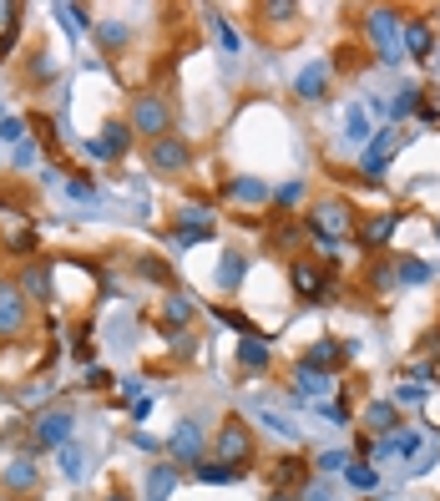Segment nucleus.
Returning <instances> with one entry per match:
<instances>
[{
  "label": "nucleus",
  "instance_id": "22",
  "mask_svg": "<svg viewBox=\"0 0 440 501\" xmlns=\"http://www.w3.org/2000/svg\"><path fill=\"white\" fill-rule=\"evenodd\" d=\"M158 324H162V329H183V324H192V299H188V294H167V299H162Z\"/></svg>",
  "mask_w": 440,
  "mask_h": 501
},
{
  "label": "nucleus",
  "instance_id": "37",
  "mask_svg": "<svg viewBox=\"0 0 440 501\" xmlns=\"http://www.w3.org/2000/svg\"><path fill=\"white\" fill-rule=\"evenodd\" d=\"M96 36H102V46L107 51H117L126 41V26H117V21H107V26H96Z\"/></svg>",
  "mask_w": 440,
  "mask_h": 501
},
{
  "label": "nucleus",
  "instance_id": "2",
  "mask_svg": "<svg viewBox=\"0 0 440 501\" xmlns=\"http://www.w3.org/2000/svg\"><path fill=\"white\" fill-rule=\"evenodd\" d=\"M349 223H354V208L345 198H324V203L309 208V234H314V243L324 253H334L339 238H349Z\"/></svg>",
  "mask_w": 440,
  "mask_h": 501
},
{
  "label": "nucleus",
  "instance_id": "29",
  "mask_svg": "<svg viewBox=\"0 0 440 501\" xmlns=\"http://www.w3.org/2000/svg\"><path fill=\"white\" fill-rule=\"evenodd\" d=\"M208 21H213V36H218V46L228 51V56H233V51H243V41H238V31L228 26V21H223V16H208Z\"/></svg>",
  "mask_w": 440,
  "mask_h": 501
},
{
  "label": "nucleus",
  "instance_id": "25",
  "mask_svg": "<svg viewBox=\"0 0 440 501\" xmlns=\"http://www.w3.org/2000/svg\"><path fill=\"white\" fill-rule=\"evenodd\" d=\"M228 198H233V203H264L268 188L258 177H233V183H228Z\"/></svg>",
  "mask_w": 440,
  "mask_h": 501
},
{
  "label": "nucleus",
  "instance_id": "7",
  "mask_svg": "<svg viewBox=\"0 0 440 501\" xmlns=\"http://www.w3.org/2000/svg\"><path fill=\"white\" fill-rule=\"evenodd\" d=\"M203 451H208L203 425L198 421H177V431L167 436V456H173L177 466H203Z\"/></svg>",
  "mask_w": 440,
  "mask_h": 501
},
{
  "label": "nucleus",
  "instance_id": "33",
  "mask_svg": "<svg viewBox=\"0 0 440 501\" xmlns=\"http://www.w3.org/2000/svg\"><path fill=\"white\" fill-rule=\"evenodd\" d=\"M137 274H142V279H152V283H167V279H173V268H167V264H162V259H152V253H147V259H137Z\"/></svg>",
  "mask_w": 440,
  "mask_h": 501
},
{
  "label": "nucleus",
  "instance_id": "24",
  "mask_svg": "<svg viewBox=\"0 0 440 501\" xmlns=\"http://www.w3.org/2000/svg\"><path fill=\"white\" fill-rule=\"evenodd\" d=\"M177 486V466H152L147 471V491H152V501H167Z\"/></svg>",
  "mask_w": 440,
  "mask_h": 501
},
{
  "label": "nucleus",
  "instance_id": "46",
  "mask_svg": "<svg viewBox=\"0 0 440 501\" xmlns=\"http://www.w3.org/2000/svg\"><path fill=\"white\" fill-rule=\"evenodd\" d=\"M16 162H20V168H31V162H36V147H31V142H20V147H16Z\"/></svg>",
  "mask_w": 440,
  "mask_h": 501
},
{
  "label": "nucleus",
  "instance_id": "21",
  "mask_svg": "<svg viewBox=\"0 0 440 501\" xmlns=\"http://www.w3.org/2000/svg\"><path fill=\"white\" fill-rule=\"evenodd\" d=\"M268 360H273V355H268V340H264V334L238 340V365H243V370H253V375H258V370H268Z\"/></svg>",
  "mask_w": 440,
  "mask_h": 501
},
{
  "label": "nucleus",
  "instance_id": "45",
  "mask_svg": "<svg viewBox=\"0 0 440 501\" xmlns=\"http://www.w3.org/2000/svg\"><path fill=\"white\" fill-rule=\"evenodd\" d=\"M16 16H20V5H0V26L5 31H16Z\"/></svg>",
  "mask_w": 440,
  "mask_h": 501
},
{
  "label": "nucleus",
  "instance_id": "10",
  "mask_svg": "<svg viewBox=\"0 0 440 501\" xmlns=\"http://www.w3.org/2000/svg\"><path fill=\"white\" fill-rule=\"evenodd\" d=\"M188 162H192V147L183 137H173V132H167V137L152 142V168H158V173H183Z\"/></svg>",
  "mask_w": 440,
  "mask_h": 501
},
{
  "label": "nucleus",
  "instance_id": "18",
  "mask_svg": "<svg viewBox=\"0 0 440 501\" xmlns=\"http://www.w3.org/2000/svg\"><path fill=\"white\" fill-rule=\"evenodd\" d=\"M400 46H405L415 62H425V56H430V46H436V36H430V26H425V21H405V26H400Z\"/></svg>",
  "mask_w": 440,
  "mask_h": 501
},
{
  "label": "nucleus",
  "instance_id": "26",
  "mask_svg": "<svg viewBox=\"0 0 440 501\" xmlns=\"http://www.w3.org/2000/svg\"><path fill=\"white\" fill-rule=\"evenodd\" d=\"M249 274V259L243 253H223V268H218V289H238Z\"/></svg>",
  "mask_w": 440,
  "mask_h": 501
},
{
  "label": "nucleus",
  "instance_id": "12",
  "mask_svg": "<svg viewBox=\"0 0 440 501\" xmlns=\"http://www.w3.org/2000/svg\"><path fill=\"white\" fill-rule=\"evenodd\" d=\"M36 481H41V466H36L31 456H16V461L0 466V486H5V491H31Z\"/></svg>",
  "mask_w": 440,
  "mask_h": 501
},
{
  "label": "nucleus",
  "instance_id": "50",
  "mask_svg": "<svg viewBox=\"0 0 440 501\" xmlns=\"http://www.w3.org/2000/svg\"><path fill=\"white\" fill-rule=\"evenodd\" d=\"M273 501H294V497H273Z\"/></svg>",
  "mask_w": 440,
  "mask_h": 501
},
{
  "label": "nucleus",
  "instance_id": "20",
  "mask_svg": "<svg viewBox=\"0 0 440 501\" xmlns=\"http://www.w3.org/2000/svg\"><path fill=\"white\" fill-rule=\"evenodd\" d=\"M20 294L31 299V304L51 299V264H26V274H20Z\"/></svg>",
  "mask_w": 440,
  "mask_h": 501
},
{
  "label": "nucleus",
  "instance_id": "6",
  "mask_svg": "<svg viewBox=\"0 0 440 501\" xmlns=\"http://www.w3.org/2000/svg\"><path fill=\"white\" fill-rule=\"evenodd\" d=\"M71 410H46V415H36L31 421V451H56L71 440Z\"/></svg>",
  "mask_w": 440,
  "mask_h": 501
},
{
  "label": "nucleus",
  "instance_id": "43",
  "mask_svg": "<svg viewBox=\"0 0 440 501\" xmlns=\"http://www.w3.org/2000/svg\"><path fill=\"white\" fill-rule=\"evenodd\" d=\"M370 283H375V289H390V283H395V268L390 264H375V268H370Z\"/></svg>",
  "mask_w": 440,
  "mask_h": 501
},
{
  "label": "nucleus",
  "instance_id": "47",
  "mask_svg": "<svg viewBox=\"0 0 440 501\" xmlns=\"http://www.w3.org/2000/svg\"><path fill=\"white\" fill-rule=\"evenodd\" d=\"M304 501H330V486H324V481H314L309 491H304Z\"/></svg>",
  "mask_w": 440,
  "mask_h": 501
},
{
  "label": "nucleus",
  "instance_id": "36",
  "mask_svg": "<svg viewBox=\"0 0 440 501\" xmlns=\"http://www.w3.org/2000/svg\"><path fill=\"white\" fill-rule=\"evenodd\" d=\"M268 198H273L279 208H294V203L304 198V183H283V188H268Z\"/></svg>",
  "mask_w": 440,
  "mask_h": 501
},
{
  "label": "nucleus",
  "instance_id": "1",
  "mask_svg": "<svg viewBox=\"0 0 440 501\" xmlns=\"http://www.w3.org/2000/svg\"><path fill=\"white\" fill-rule=\"evenodd\" d=\"M253 456H258L253 425H243L238 415H228V421L218 425V436H213V461H223V466H233V471H249Z\"/></svg>",
  "mask_w": 440,
  "mask_h": 501
},
{
  "label": "nucleus",
  "instance_id": "19",
  "mask_svg": "<svg viewBox=\"0 0 440 501\" xmlns=\"http://www.w3.org/2000/svg\"><path fill=\"white\" fill-rule=\"evenodd\" d=\"M294 390L309 395V400H324V395L334 390V375H324V370H309V365H299V370H294Z\"/></svg>",
  "mask_w": 440,
  "mask_h": 501
},
{
  "label": "nucleus",
  "instance_id": "16",
  "mask_svg": "<svg viewBox=\"0 0 440 501\" xmlns=\"http://www.w3.org/2000/svg\"><path fill=\"white\" fill-rule=\"evenodd\" d=\"M364 425H370L375 436H395V431H400V406H395V400H375V406H364Z\"/></svg>",
  "mask_w": 440,
  "mask_h": 501
},
{
  "label": "nucleus",
  "instance_id": "13",
  "mask_svg": "<svg viewBox=\"0 0 440 501\" xmlns=\"http://www.w3.org/2000/svg\"><path fill=\"white\" fill-rule=\"evenodd\" d=\"M92 142H96V152H102V162L126 157V147H132V122H117V117H111V122L102 127V137H92Z\"/></svg>",
  "mask_w": 440,
  "mask_h": 501
},
{
  "label": "nucleus",
  "instance_id": "23",
  "mask_svg": "<svg viewBox=\"0 0 440 501\" xmlns=\"http://www.w3.org/2000/svg\"><path fill=\"white\" fill-rule=\"evenodd\" d=\"M395 283H405V289L430 283V264H425V259H400V264H395Z\"/></svg>",
  "mask_w": 440,
  "mask_h": 501
},
{
  "label": "nucleus",
  "instance_id": "30",
  "mask_svg": "<svg viewBox=\"0 0 440 501\" xmlns=\"http://www.w3.org/2000/svg\"><path fill=\"white\" fill-rule=\"evenodd\" d=\"M345 476H349L354 491H375V486H379V471L375 466H345Z\"/></svg>",
  "mask_w": 440,
  "mask_h": 501
},
{
  "label": "nucleus",
  "instance_id": "14",
  "mask_svg": "<svg viewBox=\"0 0 440 501\" xmlns=\"http://www.w3.org/2000/svg\"><path fill=\"white\" fill-rule=\"evenodd\" d=\"M345 360H349V345H345V340H319V345L304 355V365H309V370H324V375H334Z\"/></svg>",
  "mask_w": 440,
  "mask_h": 501
},
{
  "label": "nucleus",
  "instance_id": "8",
  "mask_svg": "<svg viewBox=\"0 0 440 501\" xmlns=\"http://www.w3.org/2000/svg\"><path fill=\"white\" fill-rule=\"evenodd\" d=\"M218 234V223H213V213L208 208H183L173 218V243H208V238Z\"/></svg>",
  "mask_w": 440,
  "mask_h": 501
},
{
  "label": "nucleus",
  "instance_id": "48",
  "mask_svg": "<svg viewBox=\"0 0 440 501\" xmlns=\"http://www.w3.org/2000/svg\"><path fill=\"white\" fill-rule=\"evenodd\" d=\"M71 355H77V365H92V360H96V349L81 345V340H77V349H71Z\"/></svg>",
  "mask_w": 440,
  "mask_h": 501
},
{
  "label": "nucleus",
  "instance_id": "49",
  "mask_svg": "<svg viewBox=\"0 0 440 501\" xmlns=\"http://www.w3.org/2000/svg\"><path fill=\"white\" fill-rule=\"evenodd\" d=\"M107 501H132V497H126V491H111V497Z\"/></svg>",
  "mask_w": 440,
  "mask_h": 501
},
{
  "label": "nucleus",
  "instance_id": "39",
  "mask_svg": "<svg viewBox=\"0 0 440 501\" xmlns=\"http://www.w3.org/2000/svg\"><path fill=\"white\" fill-rule=\"evenodd\" d=\"M264 16L268 21H294L299 16V5H294V0H273V5H264Z\"/></svg>",
  "mask_w": 440,
  "mask_h": 501
},
{
  "label": "nucleus",
  "instance_id": "17",
  "mask_svg": "<svg viewBox=\"0 0 440 501\" xmlns=\"http://www.w3.org/2000/svg\"><path fill=\"white\" fill-rule=\"evenodd\" d=\"M395 223H400L395 213H375V218H364L360 223V243H364V249H385V243L395 238Z\"/></svg>",
  "mask_w": 440,
  "mask_h": 501
},
{
  "label": "nucleus",
  "instance_id": "35",
  "mask_svg": "<svg viewBox=\"0 0 440 501\" xmlns=\"http://www.w3.org/2000/svg\"><path fill=\"white\" fill-rule=\"evenodd\" d=\"M66 193H71L77 203H92V198H96V177L77 173V177H71V183H66Z\"/></svg>",
  "mask_w": 440,
  "mask_h": 501
},
{
  "label": "nucleus",
  "instance_id": "41",
  "mask_svg": "<svg viewBox=\"0 0 440 501\" xmlns=\"http://www.w3.org/2000/svg\"><path fill=\"white\" fill-rule=\"evenodd\" d=\"M395 406H425V390L420 385H400L395 390Z\"/></svg>",
  "mask_w": 440,
  "mask_h": 501
},
{
  "label": "nucleus",
  "instance_id": "15",
  "mask_svg": "<svg viewBox=\"0 0 440 501\" xmlns=\"http://www.w3.org/2000/svg\"><path fill=\"white\" fill-rule=\"evenodd\" d=\"M294 289L299 299H324V264H309V259H294Z\"/></svg>",
  "mask_w": 440,
  "mask_h": 501
},
{
  "label": "nucleus",
  "instance_id": "4",
  "mask_svg": "<svg viewBox=\"0 0 440 501\" xmlns=\"http://www.w3.org/2000/svg\"><path fill=\"white\" fill-rule=\"evenodd\" d=\"M167 127H173V107L162 102V96H137L132 102V132H142L147 142H158V137H167Z\"/></svg>",
  "mask_w": 440,
  "mask_h": 501
},
{
  "label": "nucleus",
  "instance_id": "5",
  "mask_svg": "<svg viewBox=\"0 0 440 501\" xmlns=\"http://www.w3.org/2000/svg\"><path fill=\"white\" fill-rule=\"evenodd\" d=\"M31 324V299L20 294V283L0 279V340H16Z\"/></svg>",
  "mask_w": 440,
  "mask_h": 501
},
{
  "label": "nucleus",
  "instance_id": "9",
  "mask_svg": "<svg viewBox=\"0 0 440 501\" xmlns=\"http://www.w3.org/2000/svg\"><path fill=\"white\" fill-rule=\"evenodd\" d=\"M334 86V71L330 62H304V71L294 77V92H299V102H324Z\"/></svg>",
  "mask_w": 440,
  "mask_h": 501
},
{
  "label": "nucleus",
  "instance_id": "3",
  "mask_svg": "<svg viewBox=\"0 0 440 501\" xmlns=\"http://www.w3.org/2000/svg\"><path fill=\"white\" fill-rule=\"evenodd\" d=\"M364 31H370V41H375L379 51V66H395L400 62V16L395 11H364Z\"/></svg>",
  "mask_w": 440,
  "mask_h": 501
},
{
  "label": "nucleus",
  "instance_id": "28",
  "mask_svg": "<svg viewBox=\"0 0 440 501\" xmlns=\"http://www.w3.org/2000/svg\"><path fill=\"white\" fill-rule=\"evenodd\" d=\"M61 471L71 476V481H81V476H86V456H81L77 446H71V440L61 446Z\"/></svg>",
  "mask_w": 440,
  "mask_h": 501
},
{
  "label": "nucleus",
  "instance_id": "51",
  "mask_svg": "<svg viewBox=\"0 0 440 501\" xmlns=\"http://www.w3.org/2000/svg\"><path fill=\"white\" fill-rule=\"evenodd\" d=\"M436 238H440V218H436Z\"/></svg>",
  "mask_w": 440,
  "mask_h": 501
},
{
  "label": "nucleus",
  "instance_id": "34",
  "mask_svg": "<svg viewBox=\"0 0 440 501\" xmlns=\"http://www.w3.org/2000/svg\"><path fill=\"white\" fill-rule=\"evenodd\" d=\"M425 96H420V86H405V92L395 96V107H390V117H410V111L420 107Z\"/></svg>",
  "mask_w": 440,
  "mask_h": 501
},
{
  "label": "nucleus",
  "instance_id": "52",
  "mask_svg": "<svg viewBox=\"0 0 440 501\" xmlns=\"http://www.w3.org/2000/svg\"><path fill=\"white\" fill-rule=\"evenodd\" d=\"M436 66H440V56H436Z\"/></svg>",
  "mask_w": 440,
  "mask_h": 501
},
{
  "label": "nucleus",
  "instance_id": "42",
  "mask_svg": "<svg viewBox=\"0 0 440 501\" xmlns=\"http://www.w3.org/2000/svg\"><path fill=\"white\" fill-rule=\"evenodd\" d=\"M264 425L273 431V436H289V440L299 436V425H294V421H279V415H264Z\"/></svg>",
  "mask_w": 440,
  "mask_h": 501
},
{
  "label": "nucleus",
  "instance_id": "44",
  "mask_svg": "<svg viewBox=\"0 0 440 501\" xmlns=\"http://www.w3.org/2000/svg\"><path fill=\"white\" fill-rule=\"evenodd\" d=\"M31 71H36L41 81H51V77H56V62H51L46 51H36V66H31Z\"/></svg>",
  "mask_w": 440,
  "mask_h": 501
},
{
  "label": "nucleus",
  "instance_id": "32",
  "mask_svg": "<svg viewBox=\"0 0 440 501\" xmlns=\"http://www.w3.org/2000/svg\"><path fill=\"white\" fill-rule=\"evenodd\" d=\"M345 466H349V451H339V446H334V451H319V461H314L319 476H330V471H345Z\"/></svg>",
  "mask_w": 440,
  "mask_h": 501
},
{
  "label": "nucleus",
  "instance_id": "40",
  "mask_svg": "<svg viewBox=\"0 0 440 501\" xmlns=\"http://www.w3.org/2000/svg\"><path fill=\"white\" fill-rule=\"evenodd\" d=\"M364 137H370V117L354 107V111H349V142H364Z\"/></svg>",
  "mask_w": 440,
  "mask_h": 501
},
{
  "label": "nucleus",
  "instance_id": "31",
  "mask_svg": "<svg viewBox=\"0 0 440 501\" xmlns=\"http://www.w3.org/2000/svg\"><path fill=\"white\" fill-rule=\"evenodd\" d=\"M304 476H309V466H304L299 456H289V461H279V476H273V481H279V486H294V481H304Z\"/></svg>",
  "mask_w": 440,
  "mask_h": 501
},
{
  "label": "nucleus",
  "instance_id": "27",
  "mask_svg": "<svg viewBox=\"0 0 440 501\" xmlns=\"http://www.w3.org/2000/svg\"><path fill=\"white\" fill-rule=\"evenodd\" d=\"M192 476H198V481H208V486H228V481H238L243 471L223 466V461H203V466H192Z\"/></svg>",
  "mask_w": 440,
  "mask_h": 501
},
{
  "label": "nucleus",
  "instance_id": "11",
  "mask_svg": "<svg viewBox=\"0 0 440 501\" xmlns=\"http://www.w3.org/2000/svg\"><path fill=\"white\" fill-rule=\"evenodd\" d=\"M395 147H400V137H395L390 127H385L379 137H370V147H364V157H360L364 177H379V173H385V168H390V157H395Z\"/></svg>",
  "mask_w": 440,
  "mask_h": 501
},
{
  "label": "nucleus",
  "instance_id": "38",
  "mask_svg": "<svg viewBox=\"0 0 440 501\" xmlns=\"http://www.w3.org/2000/svg\"><path fill=\"white\" fill-rule=\"evenodd\" d=\"M0 137L20 147V142H26V122H20V117H0Z\"/></svg>",
  "mask_w": 440,
  "mask_h": 501
}]
</instances>
